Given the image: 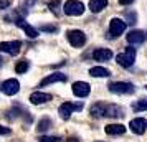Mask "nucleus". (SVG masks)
<instances>
[{
  "instance_id": "f257e3e1",
  "label": "nucleus",
  "mask_w": 147,
  "mask_h": 142,
  "mask_svg": "<svg viewBox=\"0 0 147 142\" xmlns=\"http://www.w3.org/2000/svg\"><path fill=\"white\" fill-rule=\"evenodd\" d=\"M122 112H124L122 108L107 102H94L89 108V114L93 117H117V116H124Z\"/></svg>"
},
{
  "instance_id": "f03ea898",
  "label": "nucleus",
  "mask_w": 147,
  "mask_h": 142,
  "mask_svg": "<svg viewBox=\"0 0 147 142\" xmlns=\"http://www.w3.org/2000/svg\"><path fill=\"white\" fill-rule=\"evenodd\" d=\"M63 12L66 15H69V17H80L84 12V5L81 2H78V0H68L63 5Z\"/></svg>"
},
{
  "instance_id": "7ed1b4c3",
  "label": "nucleus",
  "mask_w": 147,
  "mask_h": 142,
  "mask_svg": "<svg viewBox=\"0 0 147 142\" xmlns=\"http://www.w3.org/2000/svg\"><path fill=\"white\" fill-rule=\"evenodd\" d=\"M117 65H121L122 68H131L136 61V50L134 48H126L124 53L117 55Z\"/></svg>"
},
{
  "instance_id": "20e7f679",
  "label": "nucleus",
  "mask_w": 147,
  "mask_h": 142,
  "mask_svg": "<svg viewBox=\"0 0 147 142\" xmlns=\"http://www.w3.org/2000/svg\"><path fill=\"white\" fill-rule=\"evenodd\" d=\"M109 91L114 94H132L134 93V86L131 83H122V81H114L109 83Z\"/></svg>"
},
{
  "instance_id": "39448f33",
  "label": "nucleus",
  "mask_w": 147,
  "mask_h": 142,
  "mask_svg": "<svg viewBox=\"0 0 147 142\" xmlns=\"http://www.w3.org/2000/svg\"><path fill=\"white\" fill-rule=\"evenodd\" d=\"M66 38L69 41V45L74 48H81L86 43V35L83 33L81 30H69L66 33Z\"/></svg>"
},
{
  "instance_id": "423d86ee",
  "label": "nucleus",
  "mask_w": 147,
  "mask_h": 142,
  "mask_svg": "<svg viewBox=\"0 0 147 142\" xmlns=\"http://www.w3.org/2000/svg\"><path fill=\"white\" fill-rule=\"evenodd\" d=\"M126 22L121 20V18H113V20L109 22V35L111 36H119V35H122L124 32H126Z\"/></svg>"
},
{
  "instance_id": "0eeeda50",
  "label": "nucleus",
  "mask_w": 147,
  "mask_h": 142,
  "mask_svg": "<svg viewBox=\"0 0 147 142\" xmlns=\"http://www.w3.org/2000/svg\"><path fill=\"white\" fill-rule=\"evenodd\" d=\"M0 89H2V93L7 96H13L17 94L18 91H20V83L17 81V79H7V81L2 83V86H0Z\"/></svg>"
},
{
  "instance_id": "6e6552de",
  "label": "nucleus",
  "mask_w": 147,
  "mask_h": 142,
  "mask_svg": "<svg viewBox=\"0 0 147 142\" xmlns=\"http://www.w3.org/2000/svg\"><path fill=\"white\" fill-rule=\"evenodd\" d=\"M20 48H22V43L17 40L15 41H2L0 43V51L2 53H7V55H12V56L18 55Z\"/></svg>"
},
{
  "instance_id": "1a4fd4ad",
  "label": "nucleus",
  "mask_w": 147,
  "mask_h": 142,
  "mask_svg": "<svg viewBox=\"0 0 147 142\" xmlns=\"http://www.w3.org/2000/svg\"><path fill=\"white\" fill-rule=\"evenodd\" d=\"M83 108V104H73V102H63L60 108H58V112L63 119H68L73 111H80Z\"/></svg>"
},
{
  "instance_id": "9d476101",
  "label": "nucleus",
  "mask_w": 147,
  "mask_h": 142,
  "mask_svg": "<svg viewBox=\"0 0 147 142\" xmlns=\"http://www.w3.org/2000/svg\"><path fill=\"white\" fill-rule=\"evenodd\" d=\"M129 127H131V131H132L134 134H139V135L144 134L147 131V119H144V117H136V119L131 121Z\"/></svg>"
},
{
  "instance_id": "9b49d317",
  "label": "nucleus",
  "mask_w": 147,
  "mask_h": 142,
  "mask_svg": "<svg viewBox=\"0 0 147 142\" xmlns=\"http://www.w3.org/2000/svg\"><path fill=\"white\" fill-rule=\"evenodd\" d=\"M146 40H147V32H144V30H134L127 35V41L131 45H140Z\"/></svg>"
},
{
  "instance_id": "f8f14e48",
  "label": "nucleus",
  "mask_w": 147,
  "mask_h": 142,
  "mask_svg": "<svg viewBox=\"0 0 147 142\" xmlns=\"http://www.w3.org/2000/svg\"><path fill=\"white\" fill-rule=\"evenodd\" d=\"M89 91H91V88H89V84L84 81H76L73 83V94L78 96V98H86L88 94H89Z\"/></svg>"
},
{
  "instance_id": "ddd939ff",
  "label": "nucleus",
  "mask_w": 147,
  "mask_h": 142,
  "mask_svg": "<svg viewBox=\"0 0 147 142\" xmlns=\"http://www.w3.org/2000/svg\"><path fill=\"white\" fill-rule=\"evenodd\" d=\"M48 101H51V94H48V93L36 91V93H32L30 94V102L32 104H45Z\"/></svg>"
},
{
  "instance_id": "4468645a",
  "label": "nucleus",
  "mask_w": 147,
  "mask_h": 142,
  "mask_svg": "<svg viewBox=\"0 0 147 142\" xmlns=\"http://www.w3.org/2000/svg\"><path fill=\"white\" fill-rule=\"evenodd\" d=\"M113 58V51L107 50V48H98L93 51V60L96 61H107Z\"/></svg>"
},
{
  "instance_id": "2eb2a0df",
  "label": "nucleus",
  "mask_w": 147,
  "mask_h": 142,
  "mask_svg": "<svg viewBox=\"0 0 147 142\" xmlns=\"http://www.w3.org/2000/svg\"><path fill=\"white\" fill-rule=\"evenodd\" d=\"M15 23H17V25H18V27L25 32V35H28L30 38H36V36H38V30H36V28H33V27H30L28 23H25V20H23V18H17V20H15Z\"/></svg>"
},
{
  "instance_id": "dca6fc26",
  "label": "nucleus",
  "mask_w": 147,
  "mask_h": 142,
  "mask_svg": "<svg viewBox=\"0 0 147 142\" xmlns=\"http://www.w3.org/2000/svg\"><path fill=\"white\" fill-rule=\"evenodd\" d=\"M66 79H68L66 75H63V73H53V75L47 76L40 83V86H48V84H53V83H63V81H66Z\"/></svg>"
},
{
  "instance_id": "f3484780",
  "label": "nucleus",
  "mask_w": 147,
  "mask_h": 142,
  "mask_svg": "<svg viewBox=\"0 0 147 142\" xmlns=\"http://www.w3.org/2000/svg\"><path fill=\"white\" fill-rule=\"evenodd\" d=\"M107 7V0H89V10L93 13H99Z\"/></svg>"
},
{
  "instance_id": "a211bd4d",
  "label": "nucleus",
  "mask_w": 147,
  "mask_h": 142,
  "mask_svg": "<svg viewBox=\"0 0 147 142\" xmlns=\"http://www.w3.org/2000/svg\"><path fill=\"white\" fill-rule=\"evenodd\" d=\"M126 132V127L122 124H109L106 126V134L109 135H121Z\"/></svg>"
},
{
  "instance_id": "6ab92c4d",
  "label": "nucleus",
  "mask_w": 147,
  "mask_h": 142,
  "mask_svg": "<svg viewBox=\"0 0 147 142\" xmlns=\"http://www.w3.org/2000/svg\"><path fill=\"white\" fill-rule=\"evenodd\" d=\"M89 75L94 76V78H107V76H111V71L102 66H94L89 69Z\"/></svg>"
},
{
  "instance_id": "aec40b11",
  "label": "nucleus",
  "mask_w": 147,
  "mask_h": 142,
  "mask_svg": "<svg viewBox=\"0 0 147 142\" xmlns=\"http://www.w3.org/2000/svg\"><path fill=\"white\" fill-rule=\"evenodd\" d=\"M48 127H51V121L48 119V117H45V119H41L40 122H38V132H45Z\"/></svg>"
},
{
  "instance_id": "412c9836",
  "label": "nucleus",
  "mask_w": 147,
  "mask_h": 142,
  "mask_svg": "<svg viewBox=\"0 0 147 142\" xmlns=\"http://www.w3.org/2000/svg\"><path fill=\"white\" fill-rule=\"evenodd\" d=\"M28 66H30V63H28L27 60H22V61H18V65L15 66V71L22 75V73H25V71L28 69Z\"/></svg>"
},
{
  "instance_id": "4be33fe9",
  "label": "nucleus",
  "mask_w": 147,
  "mask_h": 142,
  "mask_svg": "<svg viewBox=\"0 0 147 142\" xmlns=\"http://www.w3.org/2000/svg\"><path fill=\"white\" fill-rule=\"evenodd\" d=\"M38 141H40V142H60L61 139H60V137H50V135H41Z\"/></svg>"
},
{
  "instance_id": "5701e85b",
  "label": "nucleus",
  "mask_w": 147,
  "mask_h": 142,
  "mask_svg": "<svg viewBox=\"0 0 147 142\" xmlns=\"http://www.w3.org/2000/svg\"><path fill=\"white\" fill-rule=\"evenodd\" d=\"M136 109L137 111H142V109H147V99H140L137 104H136Z\"/></svg>"
},
{
  "instance_id": "b1692460",
  "label": "nucleus",
  "mask_w": 147,
  "mask_h": 142,
  "mask_svg": "<svg viewBox=\"0 0 147 142\" xmlns=\"http://www.w3.org/2000/svg\"><path fill=\"white\" fill-rule=\"evenodd\" d=\"M60 5H61L60 2H58V0H55L53 3H50V5H48V7H50V10H51V8H53V12H55V13H56V15H58V13H60V10H58V8H56V7H60Z\"/></svg>"
},
{
  "instance_id": "393cba45",
  "label": "nucleus",
  "mask_w": 147,
  "mask_h": 142,
  "mask_svg": "<svg viewBox=\"0 0 147 142\" xmlns=\"http://www.w3.org/2000/svg\"><path fill=\"white\" fill-rule=\"evenodd\" d=\"M12 132V129L10 127H5V126H0V135H8Z\"/></svg>"
},
{
  "instance_id": "a878e982",
  "label": "nucleus",
  "mask_w": 147,
  "mask_h": 142,
  "mask_svg": "<svg viewBox=\"0 0 147 142\" xmlns=\"http://www.w3.org/2000/svg\"><path fill=\"white\" fill-rule=\"evenodd\" d=\"M41 30H43V32H50V33H51V32H56V27H53V25H43V27H41Z\"/></svg>"
},
{
  "instance_id": "bb28decb",
  "label": "nucleus",
  "mask_w": 147,
  "mask_h": 142,
  "mask_svg": "<svg viewBox=\"0 0 147 142\" xmlns=\"http://www.w3.org/2000/svg\"><path fill=\"white\" fill-rule=\"evenodd\" d=\"M10 0H0V10H3V8H8L10 7Z\"/></svg>"
},
{
  "instance_id": "cd10ccee",
  "label": "nucleus",
  "mask_w": 147,
  "mask_h": 142,
  "mask_svg": "<svg viewBox=\"0 0 147 142\" xmlns=\"http://www.w3.org/2000/svg\"><path fill=\"white\" fill-rule=\"evenodd\" d=\"M132 2H134V0H119V3H121V5H131Z\"/></svg>"
},
{
  "instance_id": "c85d7f7f",
  "label": "nucleus",
  "mask_w": 147,
  "mask_h": 142,
  "mask_svg": "<svg viewBox=\"0 0 147 142\" xmlns=\"http://www.w3.org/2000/svg\"><path fill=\"white\" fill-rule=\"evenodd\" d=\"M69 142H76V139H69Z\"/></svg>"
},
{
  "instance_id": "c756f323",
  "label": "nucleus",
  "mask_w": 147,
  "mask_h": 142,
  "mask_svg": "<svg viewBox=\"0 0 147 142\" xmlns=\"http://www.w3.org/2000/svg\"><path fill=\"white\" fill-rule=\"evenodd\" d=\"M0 65H2V58H0Z\"/></svg>"
},
{
  "instance_id": "7c9ffc66",
  "label": "nucleus",
  "mask_w": 147,
  "mask_h": 142,
  "mask_svg": "<svg viewBox=\"0 0 147 142\" xmlns=\"http://www.w3.org/2000/svg\"><path fill=\"white\" fill-rule=\"evenodd\" d=\"M146 89H147V86H146Z\"/></svg>"
}]
</instances>
